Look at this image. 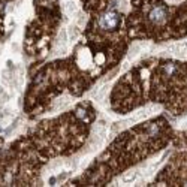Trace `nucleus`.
<instances>
[{"instance_id":"5","label":"nucleus","mask_w":187,"mask_h":187,"mask_svg":"<svg viewBox=\"0 0 187 187\" xmlns=\"http://www.w3.org/2000/svg\"><path fill=\"white\" fill-rule=\"evenodd\" d=\"M136 172H133V171H130V172H127V174H124L123 175V181L124 183H132V181L136 178Z\"/></svg>"},{"instance_id":"6","label":"nucleus","mask_w":187,"mask_h":187,"mask_svg":"<svg viewBox=\"0 0 187 187\" xmlns=\"http://www.w3.org/2000/svg\"><path fill=\"white\" fill-rule=\"evenodd\" d=\"M78 34H80V32H78L76 27H69V39L75 40L76 38H78Z\"/></svg>"},{"instance_id":"7","label":"nucleus","mask_w":187,"mask_h":187,"mask_svg":"<svg viewBox=\"0 0 187 187\" xmlns=\"http://www.w3.org/2000/svg\"><path fill=\"white\" fill-rule=\"evenodd\" d=\"M66 9H67V12H69V13H75L76 11H78V6L75 5L74 2H67V3H66Z\"/></svg>"},{"instance_id":"3","label":"nucleus","mask_w":187,"mask_h":187,"mask_svg":"<svg viewBox=\"0 0 187 187\" xmlns=\"http://www.w3.org/2000/svg\"><path fill=\"white\" fill-rule=\"evenodd\" d=\"M94 135L96 136H99V138H105V135H106V127H105V123L103 121H100L97 123L96 126H94Z\"/></svg>"},{"instance_id":"1","label":"nucleus","mask_w":187,"mask_h":187,"mask_svg":"<svg viewBox=\"0 0 187 187\" xmlns=\"http://www.w3.org/2000/svg\"><path fill=\"white\" fill-rule=\"evenodd\" d=\"M100 24L106 30H114L115 27H118V24H120V18H118V15L115 12H108L102 17Z\"/></svg>"},{"instance_id":"2","label":"nucleus","mask_w":187,"mask_h":187,"mask_svg":"<svg viewBox=\"0 0 187 187\" xmlns=\"http://www.w3.org/2000/svg\"><path fill=\"white\" fill-rule=\"evenodd\" d=\"M168 13L166 11H165V8H154L153 11L150 12V20L153 21V23H156V24H162L163 21L166 20Z\"/></svg>"},{"instance_id":"4","label":"nucleus","mask_w":187,"mask_h":187,"mask_svg":"<svg viewBox=\"0 0 187 187\" xmlns=\"http://www.w3.org/2000/svg\"><path fill=\"white\" fill-rule=\"evenodd\" d=\"M171 49L174 51L175 54H183L184 51H187V40H184V42H178V44H175V45H172L171 47Z\"/></svg>"},{"instance_id":"8","label":"nucleus","mask_w":187,"mask_h":187,"mask_svg":"<svg viewBox=\"0 0 187 187\" xmlns=\"http://www.w3.org/2000/svg\"><path fill=\"white\" fill-rule=\"evenodd\" d=\"M139 49H141L139 45H133V47L130 48V53H129V59H130V57H135L136 54L139 53Z\"/></svg>"},{"instance_id":"9","label":"nucleus","mask_w":187,"mask_h":187,"mask_svg":"<svg viewBox=\"0 0 187 187\" xmlns=\"http://www.w3.org/2000/svg\"><path fill=\"white\" fill-rule=\"evenodd\" d=\"M168 2H171V3H175V2H180V0H168Z\"/></svg>"}]
</instances>
